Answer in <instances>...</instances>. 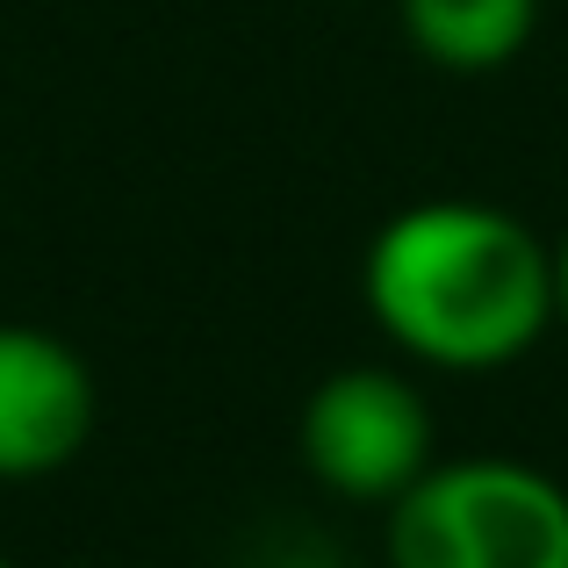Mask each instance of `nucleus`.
Listing matches in <instances>:
<instances>
[{"label": "nucleus", "mask_w": 568, "mask_h": 568, "mask_svg": "<svg viewBox=\"0 0 568 568\" xmlns=\"http://www.w3.org/2000/svg\"><path fill=\"white\" fill-rule=\"evenodd\" d=\"M361 303L396 353L439 375H497L555 332V245L475 194L410 202L367 237Z\"/></svg>", "instance_id": "obj_1"}, {"label": "nucleus", "mask_w": 568, "mask_h": 568, "mask_svg": "<svg viewBox=\"0 0 568 568\" xmlns=\"http://www.w3.org/2000/svg\"><path fill=\"white\" fill-rule=\"evenodd\" d=\"M388 568H568V489L518 454H439L382 526Z\"/></svg>", "instance_id": "obj_2"}, {"label": "nucleus", "mask_w": 568, "mask_h": 568, "mask_svg": "<svg viewBox=\"0 0 568 568\" xmlns=\"http://www.w3.org/2000/svg\"><path fill=\"white\" fill-rule=\"evenodd\" d=\"M295 454L310 483H324L346 504H396L417 475L439 460V425H432L425 388L396 367H338L310 388L295 417Z\"/></svg>", "instance_id": "obj_3"}, {"label": "nucleus", "mask_w": 568, "mask_h": 568, "mask_svg": "<svg viewBox=\"0 0 568 568\" xmlns=\"http://www.w3.org/2000/svg\"><path fill=\"white\" fill-rule=\"evenodd\" d=\"M101 388L80 346L43 324H0V483H43L94 439Z\"/></svg>", "instance_id": "obj_4"}, {"label": "nucleus", "mask_w": 568, "mask_h": 568, "mask_svg": "<svg viewBox=\"0 0 568 568\" xmlns=\"http://www.w3.org/2000/svg\"><path fill=\"white\" fill-rule=\"evenodd\" d=\"M396 14L410 51L460 80L504 72L540 29V0H396Z\"/></svg>", "instance_id": "obj_5"}, {"label": "nucleus", "mask_w": 568, "mask_h": 568, "mask_svg": "<svg viewBox=\"0 0 568 568\" xmlns=\"http://www.w3.org/2000/svg\"><path fill=\"white\" fill-rule=\"evenodd\" d=\"M555 317L568 324V231H561V245H555Z\"/></svg>", "instance_id": "obj_6"}, {"label": "nucleus", "mask_w": 568, "mask_h": 568, "mask_svg": "<svg viewBox=\"0 0 568 568\" xmlns=\"http://www.w3.org/2000/svg\"><path fill=\"white\" fill-rule=\"evenodd\" d=\"M0 568H14V561H8V555H0Z\"/></svg>", "instance_id": "obj_7"}]
</instances>
